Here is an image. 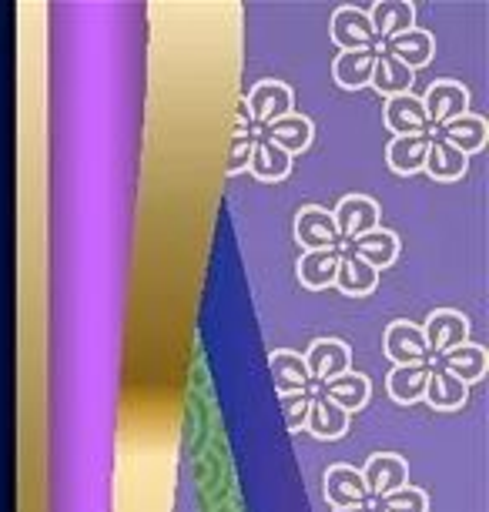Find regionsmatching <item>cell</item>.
<instances>
[{
	"mask_svg": "<svg viewBox=\"0 0 489 512\" xmlns=\"http://www.w3.org/2000/svg\"><path fill=\"white\" fill-rule=\"evenodd\" d=\"M359 476L366 482L369 499H382L389 492L409 486V466L396 452H376V456H369L366 466L359 469Z\"/></svg>",
	"mask_w": 489,
	"mask_h": 512,
	"instance_id": "1",
	"label": "cell"
},
{
	"mask_svg": "<svg viewBox=\"0 0 489 512\" xmlns=\"http://www.w3.org/2000/svg\"><path fill=\"white\" fill-rule=\"evenodd\" d=\"M295 94L285 81H258L245 98V108L252 114V124H272L285 114H292Z\"/></svg>",
	"mask_w": 489,
	"mask_h": 512,
	"instance_id": "2",
	"label": "cell"
},
{
	"mask_svg": "<svg viewBox=\"0 0 489 512\" xmlns=\"http://www.w3.org/2000/svg\"><path fill=\"white\" fill-rule=\"evenodd\" d=\"M335 231H339V241H352L366 231L379 228V205L366 195H345L332 211Z\"/></svg>",
	"mask_w": 489,
	"mask_h": 512,
	"instance_id": "3",
	"label": "cell"
},
{
	"mask_svg": "<svg viewBox=\"0 0 489 512\" xmlns=\"http://www.w3.org/2000/svg\"><path fill=\"white\" fill-rule=\"evenodd\" d=\"M419 101H423V108H426L429 128H433V124L443 128V124L463 118V114H466L469 91L459 81H436V84H429L426 98H419Z\"/></svg>",
	"mask_w": 489,
	"mask_h": 512,
	"instance_id": "4",
	"label": "cell"
},
{
	"mask_svg": "<svg viewBox=\"0 0 489 512\" xmlns=\"http://www.w3.org/2000/svg\"><path fill=\"white\" fill-rule=\"evenodd\" d=\"M322 492H325V499H329L335 509H362L369 502L366 482H362L359 469L345 466V462H335V466H329V472H325V482H322Z\"/></svg>",
	"mask_w": 489,
	"mask_h": 512,
	"instance_id": "5",
	"label": "cell"
},
{
	"mask_svg": "<svg viewBox=\"0 0 489 512\" xmlns=\"http://www.w3.org/2000/svg\"><path fill=\"white\" fill-rule=\"evenodd\" d=\"M295 241L305 251H325V248H339V231H335L332 211H325L319 205H309L295 215Z\"/></svg>",
	"mask_w": 489,
	"mask_h": 512,
	"instance_id": "6",
	"label": "cell"
},
{
	"mask_svg": "<svg viewBox=\"0 0 489 512\" xmlns=\"http://www.w3.org/2000/svg\"><path fill=\"white\" fill-rule=\"evenodd\" d=\"M302 359H305V369H309V375L315 382H329V379H335V375L349 372L352 352H349V345L339 342V338H315Z\"/></svg>",
	"mask_w": 489,
	"mask_h": 512,
	"instance_id": "7",
	"label": "cell"
},
{
	"mask_svg": "<svg viewBox=\"0 0 489 512\" xmlns=\"http://www.w3.org/2000/svg\"><path fill=\"white\" fill-rule=\"evenodd\" d=\"M423 338H426V349L443 355L449 349H456V345L469 342V322L466 315L453 312V308H439L426 318L423 325Z\"/></svg>",
	"mask_w": 489,
	"mask_h": 512,
	"instance_id": "8",
	"label": "cell"
},
{
	"mask_svg": "<svg viewBox=\"0 0 489 512\" xmlns=\"http://www.w3.org/2000/svg\"><path fill=\"white\" fill-rule=\"evenodd\" d=\"M332 41L342 47V51H362V47H376V31L369 24V14L359 11V7H339L332 14Z\"/></svg>",
	"mask_w": 489,
	"mask_h": 512,
	"instance_id": "9",
	"label": "cell"
},
{
	"mask_svg": "<svg viewBox=\"0 0 489 512\" xmlns=\"http://www.w3.org/2000/svg\"><path fill=\"white\" fill-rule=\"evenodd\" d=\"M382 345H386V355L396 365H423V359L429 355L423 325H412V322H392L386 328Z\"/></svg>",
	"mask_w": 489,
	"mask_h": 512,
	"instance_id": "10",
	"label": "cell"
},
{
	"mask_svg": "<svg viewBox=\"0 0 489 512\" xmlns=\"http://www.w3.org/2000/svg\"><path fill=\"white\" fill-rule=\"evenodd\" d=\"M345 251H349V255H356V258H362V262L372 265L379 272V268H389L392 262H396L399 238L392 235V231H386V228H372V231H366V235L345 241Z\"/></svg>",
	"mask_w": 489,
	"mask_h": 512,
	"instance_id": "11",
	"label": "cell"
},
{
	"mask_svg": "<svg viewBox=\"0 0 489 512\" xmlns=\"http://www.w3.org/2000/svg\"><path fill=\"white\" fill-rule=\"evenodd\" d=\"M305 429L312 432L315 439L322 442H335L349 432V412L339 409L329 395H312V405H309V419H305Z\"/></svg>",
	"mask_w": 489,
	"mask_h": 512,
	"instance_id": "12",
	"label": "cell"
},
{
	"mask_svg": "<svg viewBox=\"0 0 489 512\" xmlns=\"http://www.w3.org/2000/svg\"><path fill=\"white\" fill-rule=\"evenodd\" d=\"M262 134H265V141H272L275 148H282L285 154H299V151H305L312 144L315 128H312V121L305 118V114L292 111V114H285V118L265 124Z\"/></svg>",
	"mask_w": 489,
	"mask_h": 512,
	"instance_id": "13",
	"label": "cell"
},
{
	"mask_svg": "<svg viewBox=\"0 0 489 512\" xmlns=\"http://www.w3.org/2000/svg\"><path fill=\"white\" fill-rule=\"evenodd\" d=\"M486 365H489V355H486L483 345H476V342H463V345H456V349L439 355V369L456 375L463 385H473V382L483 379Z\"/></svg>",
	"mask_w": 489,
	"mask_h": 512,
	"instance_id": "14",
	"label": "cell"
},
{
	"mask_svg": "<svg viewBox=\"0 0 489 512\" xmlns=\"http://www.w3.org/2000/svg\"><path fill=\"white\" fill-rule=\"evenodd\" d=\"M386 128L396 134H426L429 121H426V108L416 94H396V98L386 101Z\"/></svg>",
	"mask_w": 489,
	"mask_h": 512,
	"instance_id": "15",
	"label": "cell"
},
{
	"mask_svg": "<svg viewBox=\"0 0 489 512\" xmlns=\"http://www.w3.org/2000/svg\"><path fill=\"white\" fill-rule=\"evenodd\" d=\"M369 24L376 31V41H389L416 24V11L409 0H376L369 11Z\"/></svg>",
	"mask_w": 489,
	"mask_h": 512,
	"instance_id": "16",
	"label": "cell"
},
{
	"mask_svg": "<svg viewBox=\"0 0 489 512\" xmlns=\"http://www.w3.org/2000/svg\"><path fill=\"white\" fill-rule=\"evenodd\" d=\"M433 51H436L433 34L419 31V27H409V31H402V34L389 37V41H386V54H392L396 61H402L409 71H416V67L433 61Z\"/></svg>",
	"mask_w": 489,
	"mask_h": 512,
	"instance_id": "17",
	"label": "cell"
},
{
	"mask_svg": "<svg viewBox=\"0 0 489 512\" xmlns=\"http://www.w3.org/2000/svg\"><path fill=\"white\" fill-rule=\"evenodd\" d=\"M376 57H379V47H362V51H342L335 57V81L349 91H359L366 88L372 81V67H376Z\"/></svg>",
	"mask_w": 489,
	"mask_h": 512,
	"instance_id": "18",
	"label": "cell"
},
{
	"mask_svg": "<svg viewBox=\"0 0 489 512\" xmlns=\"http://www.w3.org/2000/svg\"><path fill=\"white\" fill-rule=\"evenodd\" d=\"M429 144H433L429 134H399V138H392L386 151L389 168L396 175H416V171H423Z\"/></svg>",
	"mask_w": 489,
	"mask_h": 512,
	"instance_id": "19",
	"label": "cell"
},
{
	"mask_svg": "<svg viewBox=\"0 0 489 512\" xmlns=\"http://www.w3.org/2000/svg\"><path fill=\"white\" fill-rule=\"evenodd\" d=\"M268 372H272L275 379V389L278 395H289V392H305L312 382L309 369H305V359L299 352H272V359H268Z\"/></svg>",
	"mask_w": 489,
	"mask_h": 512,
	"instance_id": "20",
	"label": "cell"
},
{
	"mask_svg": "<svg viewBox=\"0 0 489 512\" xmlns=\"http://www.w3.org/2000/svg\"><path fill=\"white\" fill-rule=\"evenodd\" d=\"M423 399L433 405V409H439V412H453V409H459V405L469 399V385H463V382L456 379V375H449L446 369L433 365V369H429V379H426Z\"/></svg>",
	"mask_w": 489,
	"mask_h": 512,
	"instance_id": "21",
	"label": "cell"
},
{
	"mask_svg": "<svg viewBox=\"0 0 489 512\" xmlns=\"http://www.w3.org/2000/svg\"><path fill=\"white\" fill-rule=\"evenodd\" d=\"M322 395H329V399L339 405V409H345V412H356V409H362V405L369 402V392H372V385H369V379L362 372H342V375H335V379H329V382H322V389H319Z\"/></svg>",
	"mask_w": 489,
	"mask_h": 512,
	"instance_id": "22",
	"label": "cell"
},
{
	"mask_svg": "<svg viewBox=\"0 0 489 512\" xmlns=\"http://www.w3.org/2000/svg\"><path fill=\"white\" fill-rule=\"evenodd\" d=\"M332 285L339 288L342 295H369L372 288L379 285V272L362 262V258L345 251V255H339V268H335Z\"/></svg>",
	"mask_w": 489,
	"mask_h": 512,
	"instance_id": "23",
	"label": "cell"
},
{
	"mask_svg": "<svg viewBox=\"0 0 489 512\" xmlns=\"http://www.w3.org/2000/svg\"><path fill=\"white\" fill-rule=\"evenodd\" d=\"M486 134H489V128H486V121L479 118V114H463V118H456V121H449V124H443L439 128V141H446V144H453L456 151H463L466 158L473 151H479L486 144Z\"/></svg>",
	"mask_w": 489,
	"mask_h": 512,
	"instance_id": "24",
	"label": "cell"
},
{
	"mask_svg": "<svg viewBox=\"0 0 489 512\" xmlns=\"http://www.w3.org/2000/svg\"><path fill=\"white\" fill-rule=\"evenodd\" d=\"M248 171H252L258 181H282V178H289V171H292V154L275 148L272 141L255 138L252 158H248Z\"/></svg>",
	"mask_w": 489,
	"mask_h": 512,
	"instance_id": "25",
	"label": "cell"
},
{
	"mask_svg": "<svg viewBox=\"0 0 489 512\" xmlns=\"http://www.w3.org/2000/svg\"><path fill=\"white\" fill-rule=\"evenodd\" d=\"M412 81H416V71H409L406 64L396 61L392 54L382 51L376 57V67H372V88L379 94H386V98H396V94H409Z\"/></svg>",
	"mask_w": 489,
	"mask_h": 512,
	"instance_id": "26",
	"label": "cell"
},
{
	"mask_svg": "<svg viewBox=\"0 0 489 512\" xmlns=\"http://www.w3.org/2000/svg\"><path fill=\"white\" fill-rule=\"evenodd\" d=\"M339 248H325V251H305L299 258V282L305 288H329L335 282V268H339Z\"/></svg>",
	"mask_w": 489,
	"mask_h": 512,
	"instance_id": "27",
	"label": "cell"
},
{
	"mask_svg": "<svg viewBox=\"0 0 489 512\" xmlns=\"http://www.w3.org/2000/svg\"><path fill=\"white\" fill-rule=\"evenodd\" d=\"M466 164H469V158L463 151H456L453 144L433 138V144H429V151H426L423 171H429L433 181H456L466 175Z\"/></svg>",
	"mask_w": 489,
	"mask_h": 512,
	"instance_id": "28",
	"label": "cell"
},
{
	"mask_svg": "<svg viewBox=\"0 0 489 512\" xmlns=\"http://www.w3.org/2000/svg\"><path fill=\"white\" fill-rule=\"evenodd\" d=\"M429 379V365H396L389 375V395L399 405H412L423 399Z\"/></svg>",
	"mask_w": 489,
	"mask_h": 512,
	"instance_id": "29",
	"label": "cell"
},
{
	"mask_svg": "<svg viewBox=\"0 0 489 512\" xmlns=\"http://www.w3.org/2000/svg\"><path fill=\"white\" fill-rule=\"evenodd\" d=\"M376 509L382 512H429V496L416 486H402L389 496L376 499Z\"/></svg>",
	"mask_w": 489,
	"mask_h": 512,
	"instance_id": "30",
	"label": "cell"
},
{
	"mask_svg": "<svg viewBox=\"0 0 489 512\" xmlns=\"http://www.w3.org/2000/svg\"><path fill=\"white\" fill-rule=\"evenodd\" d=\"M282 405V419L289 425L292 432H302L305 429V419H309V405H312V395L309 392H289L278 399Z\"/></svg>",
	"mask_w": 489,
	"mask_h": 512,
	"instance_id": "31",
	"label": "cell"
},
{
	"mask_svg": "<svg viewBox=\"0 0 489 512\" xmlns=\"http://www.w3.org/2000/svg\"><path fill=\"white\" fill-rule=\"evenodd\" d=\"M252 144H255V138H242V134H235V138H232V151H228V164H225L228 175H238V171L248 168V158H252Z\"/></svg>",
	"mask_w": 489,
	"mask_h": 512,
	"instance_id": "32",
	"label": "cell"
},
{
	"mask_svg": "<svg viewBox=\"0 0 489 512\" xmlns=\"http://www.w3.org/2000/svg\"><path fill=\"white\" fill-rule=\"evenodd\" d=\"M235 134H242V138H255L252 134V114L245 108V98L238 101V121H235Z\"/></svg>",
	"mask_w": 489,
	"mask_h": 512,
	"instance_id": "33",
	"label": "cell"
},
{
	"mask_svg": "<svg viewBox=\"0 0 489 512\" xmlns=\"http://www.w3.org/2000/svg\"><path fill=\"white\" fill-rule=\"evenodd\" d=\"M332 512H369V506H362V509H332Z\"/></svg>",
	"mask_w": 489,
	"mask_h": 512,
	"instance_id": "34",
	"label": "cell"
},
{
	"mask_svg": "<svg viewBox=\"0 0 489 512\" xmlns=\"http://www.w3.org/2000/svg\"><path fill=\"white\" fill-rule=\"evenodd\" d=\"M369 512H382V509H369Z\"/></svg>",
	"mask_w": 489,
	"mask_h": 512,
	"instance_id": "35",
	"label": "cell"
}]
</instances>
